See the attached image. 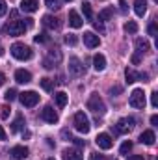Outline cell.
<instances>
[{
  "instance_id": "ac0fdd59",
  "label": "cell",
  "mask_w": 158,
  "mask_h": 160,
  "mask_svg": "<svg viewBox=\"0 0 158 160\" xmlns=\"http://www.w3.org/2000/svg\"><path fill=\"white\" fill-rule=\"evenodd\" d=\"M82 24H84L82 17H80L75 9H71V11H69V26H73V28H82Z\"/></svg>"
},
{
  "instance_id": "d4e9b609",
  "label": "cell",
  "mask_w": 158,
  "mask_h": 160,
  "mask_svg": "<svg viewBox=\"0 0 158 160\" xmlns=\"http://www.w3.org/2000/svg\"><path fill=\"white\" fill-rule=\"evenodd\" d=\"M21 128H24V118L17 116V119L13 121V125H11V132H19Z\"/></svg>"
},
{
  "instance_id": "db71d44e",
  "label": "cell",
  "mask_w": 158,
  "mask_h": 160,
  "mask_svg": "<svg viewBox=\"0 0 158 160\" xmlns=\"http://www.w3.org/2000/svg\"><path fill=\"white\" fill-rule=\"evenodd\" d=\"M65 2H71V0H65Z\"/></svg>"
},
{
  "instance_id": "6da1fadb",
  "label": "cell",
  "mask_w": 158,
  "mask_h": 160,
  "mask_svg": "<svg viewBox=\"0 0 158 160\" xmlns=\"http://www.w3.org/2000/svg\"><path fill=\"white\" fill-rule=\"evenodd\" d=\"M11 54H13V58L24 62V60L32 58V48L24 43H15V45H11Z\"/></svg>"
},
{
  "instance_id": "f1b7e54d",
  "label": "cell",
  "mask_w": 158,
  "mask_h": 160,
  "mask_svg": "<svg viewBox=\"0 0 158 160\" xmlns=\"http://www.w3.org/2000/svg\"><path fill=\"white\" fill-rule=\"evenodd\" d=\"M17 95H19V93H17V89H13V88H11V89H7V91H6L4 99H6L7 102H11V101H15V99H17Z\"/></svg>"
},
{
  "instance_id": "60d3db41",
  "label": "cell",
  "mask_w": 158,
  "mask_h": 160,
  "mask_svg": "<svg viewBox=\"0 0 158 160\" xmlns=\"http://www.w3.org/2000/svg\"><path fill=\"white\" fill-rule=\"evenodd\" d=\"M89 160H102V157H101L99 153H91V155H89Z\"/></svg>"
},
{
  "instance_id": "52a82bcc",
  "label": "cell",
  "mask_w": 158,
  "mask_h": 160,
  "mask_svg": "<svg viewBox=\"0 0 158 160\" xmlns=\"http://www.w3.org/2000/svg\"><path fill=\"white\" fill-rule=\"evenodd\" d=\"M58 62H62V52H60V48H52V50H48V56L45 58L43 65L47 69H52L54 63H58Z\"/></svg>"
},
{
  "instance_id": "ba28073f",
  "label": "cell",
  "mask_w": 158,
  "mask_h": 160,
  "mask_svg": "<svg viewBox=\"0 0 158 160\" xmlns=\"http://www.w3.org/2000/svg\"><path fill=\"white\" fill-rule=\"evenodd\" d=\"M95 143L99 145V149H112V145H114V140H112V136L110 134H106V132H101L97 138H95Z\"/></svg>"
},
{
  "instance_id": "83f0119b",
  "label": "cell",
  "mask_w": 158,
  "mask_h": 160,
  "mask_svg": "<svg viewBox=\"0 0 158 160\" xmlns=\"http://www.w3.org/2000/svg\"><path fill=\"white\" fill-rule=\"evenodd\" d=\"M82 11L86 15V19H93V11H91V6L87 2H82Z\"/></svg>"
},
{
  "instance_id": "603a6c76",
  "label": "cell",
  "mask_w": 158,
  "mask_h": 160,
  "mask_svg": "<svg viewBox=\"0 0 158 160\" xmlns=\"http://www.w3.org/2000/svg\"><path fill=\"white\" fill-rule=\"evenodd\" d=\"M136 48H138L140 54H143V52H149L151 45H149V41L147 39H136Z\"/></svg>"
},
{
  "instance_id": "d6986e66",
  "label": "cell",
  "mask_w": 158,
  "mask_h": 160,
  "mask_svg": "<svg viewBox=\"0 0 158 160\" xmlns=\"http://www.w3.org/2000/svg\"><path fill=\"white\" fill-rule=\"evenodd\" d=\"M93 67H95V71H104L106 69V58L102 54H95L93 56Z\"/></svg>"
},
{
  "instance_id": "ab89813d",
  "label": "cell",
  "mask_w": 158,
  "mask_h": 160,
  "mask_svg": "<svg viewBox=\"0 0 158 160\" xmlns=\"http://www.w3.org/2000/svg\"><path fill=\"white\" fill-rule=\"evenodd\" d=\"M62 136H63L67 142H69V140H73V136H71V132H69L67 128H63V130H62Z\"/></svg>"
},
{
  "instance_id": "f5cc1de1",
  "label": "cell",
  "mask_w": 158,
  "mask_h": 160,
  "mask_svg": "<svg viewBox=\"0 0 158 160\" xmlns=\"http://www.w3.org/2000/svg\"><path fill=\"white\" fill-rule=\"evenodd\" d=\"M47 160H54V158H47Z\"/></svg>"
},
{
  "instance_id": "ffe728a7",
  "label": "cell",
  "mask_w": 158,
  "mask_h": 160,
  "mask_svg": "<svg viewBox=\"0 0 158 160\" xmlns=\"http://www.w3.org/2000/svg\"><path fill=\"white\" fill-rule=\"evenodd\" d=\"M134 11L138 17H143L147 13V0H134Z\"/></svg>"
},
{
  "instance_id": "5bb4252c",
  "label": "cell",
  "mask_w": 158,
  "mask_h": 160,
  "mask_svg": "<svg viewBox=\"0 0 158 160\" xmlns=\"http://www.w3.org/2000/svg\"><path fill=\"white\" fill-rule=\"evenodd\" d=\"M125 78H126V82L128 84H132V82H136L138 78H149V75L147 73H136V71H132V69H126L125 71Z\"/></svg>"
},
{
  "instance_id": "7dc6e473",
  "label": "cell",
  "mask_w": 158,
  "mask_h": 160,
  "mask_svg": "<svg viewBox=\"0 0 158 160\" xmlns=\"http://www.w3.org/2000/svg\"><path fill=\"white\" fill-rule=\"evenodd\" d=\"M151 125H155V127L158 125V116H151Z\"/></svg>"
},
{
  "instance_id": "7c38bea8",
  "label": "cell",
  "mask_w": 158,
  "mask_h": 160,
  "mask_svg": "<svg viewBox=\"0 0 158 160\" xmlns=\"http://www.w3.org/2000/svg\"><path fill=\"white\" fill-rule=\"evenodd\" d=\"M84 43H86V47L95 48V47L101 45V39H99V36H95L93 32H84Z\"/></svg>"
},
{
  "instance_id": "f6af8a7d",
  "label": "cell",
  "mask_w": 158,
  "mask_h": 160,
  "mask_svg": "<svg viewBox=\"0 0 158 160\" xmlns=\"http://www.w3.org/2000/svg\"><path fill=\"white\" fill-rule=\"evenodd\" d=\"M132 63H134V65H138V63H140V56H138V54H134V56H132Z\"/></svg>"
},
{
  "instance_id": "4dcf8cb0",
  "label": "cell",
  "mask_w": 158,
  "mask_h": 160,
  "mask_svg": "<svg viewBox=\"0 0 158 160\" xmlns=\"http://www.w3.org/2000/svg\"><path fill=\"white\" fill-rule=\"evenodd\" d=\"M130 149H132V142H125V143H121L119 153L121 155H126V153H130Z\"/></svg>"
},
{
  "instance_id": "484cf974",
  "label": "cell",
  "mask_w": 158,
  "mask_h": 160,
  "mask_svg": "<svg viewBox=\"0 0 158 160\" xmlns=\"http://www.w3.org/2000/svg\"><path fill=\"white\" fill-rule=\"evenodd\" d=\"M125 32H128V34H136V32H138V24H136L134 21L125 22Z\"/></svg>"
},
{
  "instance_id": "836d02e7",
  "label": "cell",
  "mask_w": 158,
  "mask_h": 160,
  "mask_svg": "<svg viewBox=\"0 0 158 160\" xmlns=\"http://www.w3.org/2000/svg\"><path fill=\"white\" fill-rule=\"evenodd\" d=\"M93 28L99 30L101 34H104V24H102V21H95V22H93Z\"/></svg>"
},
{
  "instance_id": "44dd1931",
  "label": "cell",
  "mask_w": 158,
  "mask_h": 160,
  "mask_svg": "<svg viewBox=\"0 0 158 160\" xmlns=\"http://www.w3.org/2000/svg\"><path fill=\"white\" fill-rule=\"evenodd\" d=\"M43 24H45L47 28H50V30L60 28V21H58L56 17H52V15H45V17H43Z\"/></svg>"
},
{
  "instance_id": "cb8c5ba5",
  "label": "cell",
  "mask_w": 158,
  "mask_h": 160,
  "mask_svg": "<svg viewBox=\"0 0 158 160\" xmlns=\"http://www.w3.org/2000/svg\"><path fill=\"white\" fill-rule=\"evenodd\" d=\"M54 99H56V104H58L60 108H63V106L67 104V99H69V97H67V93H63V91H58V93L54 95Z\"/></svg>"
},
{
  "instance_id": "f35d334b",
  "label": "cell",
  "mask_w": 158,
  "mask_h": 160,
  "mask_svg": "<svg viewBox=\"0 0 158 160\" xmlns=\"http://www.w3.org/2000/svg\"><path fill=\"white\" fill-rule=\"evenodd\" d=\"M9 112H11V110H9L7 106H4V108H2V114H0L2 119H7V118H9Z\"/></svg>"
},
{
  "instance_id": "d6a6232c",
  "label": "cell",
  "mask_w": 158,
  "mask_h": 160,
  "mask_svg": "<svg viewBox=\"0 0 158 160\" xmlns=\"http://www.w3.org/2000/svg\"><path fill=\"white\" fill-rule=\"evenodd\" d=\"M65 43H67V45H71V47H75V45L78 43V38H77V36H73V34H69V36H65Z\"/></svg>"
},
{
  "instance_id": "1f68e13d",
  "label": "cell",
  "mask_w": 158,
  "mask_h": 160,
  "mask_svg": "<svg viewBox=\"0 0 158 160\" xmlns=\"http://www.w3.org/2000/svg\"><path fill=\"white\" fill-rule=\"evenodd\" d=\"M45 4H47L48 9H60V2L58 0H45Z\"/></svg>"
},
{
  "instance_id": "5b68a950",
  "label": "cell",
  "mask_w": 158,
  "mask_h": 160,
  "mask_svg": "<svg viewBox=\"0 0 158 160\" xmlns=\"http://www.w3.org/2000/svg\"><path fill=\"white\" fill-rule=\"evenodd\" d=\"M19 99H21L22 106H26V108H32L39 102V95L36 91H22V93H19Z\"/></svg>"
},
{
  "instance_id": "7bdbcfd3",
  "label": "cell",
  "mask_w": 158,
  "mask_h": 160,
  "mask_svg": "<svg viewBox=\"0 0 158 160\" xmlns=\"http://www.w3.org/2000/svg\"><path fill=\"white\" fill-rule=\"evenodd\" d=\"M73 142H75V145H78V147L84 145V140H80V138H73Z\"/></svg>"
},
{
  "instance_id": "681fc988",
  "label": "cell",
  "mask_w": 158,
  "mask_h": 160,
  "mask_svg": "<svg viewBox=\"0 0 158 160\" xmlns=\"http://www.w3.org/2000/svg\"><path fill=\"white\" fill-rule=\"evenodd\" d=\"M110 91H112V93H119V91H121V88H119V86H116V88H112Z\"/></svg>"
},
{
  "instance_id": "30bf717a",
  "label": "cell",
  "mask_w": 158,
  "mask_h": 160,
  "mask_svg": "<svg viewBox=\"0 0 158 160\" xmlns=\"http://www.w3.org/2000/svg\"><path fill=\"white\" fill-rule=\"evenodd\" d=\"M69 73H71L73 77H80V75L84 73V65H82V62H80L77 56L69 58Z\"/></svg>"
},
{
  "instance_id": "7402d4cb",
  "label": "cell",
  "mask_w": 158,
  "mask_h": 160,
  "mask_svg": "<svg viewBox=\"0 0 158 160\" xmlns=\"http://www.w3.org/2000/svg\"><path fill=\"white\" fill-rule=\"evenodd\" d=\"M62 157H63V160H82V153L78 149H65Z\"/></svg>"
},
{
  "instance_id": "d590c367",
  "label": "cell",
  "mask_w": 158,
  "mask_h": 160,
  "mask_svg": "<svg viewBox=\"0 0 158 160\" xmlns=\"http://www.w3.org/2000/svg\"><path fill=\"white\" fill-rule=\"evenodd\" d=\"M7 13V6H6V0H0V17H4Z\"/></svg>"
},
{
  "instance_id": "7a4b0ae2",
  "label": "cell",
  "mask_w": 158,
  "mask_h": 160,
  "mask_svg": "<svg viewBox=\"0 0 158 160\" xmlns=\"http://www.w3.org/2000/svg\"><path fill=\"white\" fill-rule=\"evenodd\" d=\"M28 28H26V24H24V21H19V19H13L11 22H7L6 24V28H4V32L6 34H9V36H22L24 32H26Z\"/></svg>"
},
{
  "instance_id": "c3c4849f",
  "label": "cell",
  "mask_w": 158,
  "mask_h": 160,
  "mask_svg": "<svg viewBox=\"0 0 158 160\" xmlns=\"http://www.w3.org/2000/svg\"><path fill=\"white\" fill-rule=\"evenodd\" d=\"M32 134H30V130H22V138H30Z\"/></svg>"
},
{
  "instance_id": "9c48e42d",
  "label": "cell",
  "mask_w": 158,
  "mask_h": 160,
  "mask_svg": "<svg viewBox=\"0 0 158 160\" xmlns=\"http://www.w3.org/2000/svg\"><path fill=\"white\" fill-rule=\"evenodd\" d=\"M41 119L47 121V123H50V125H54V123H58V114L54 112V108L52 106H45L43 110H41Z\"/></svg>"
},
{
  "instance_id": "8d00e7d4",
  "label": "cell",
  "mask_w": 158,
  "mask_h": 160,
  "mask_svg": "<svg viewBox=\"0 0 158 160\" xmlns=\"http://www.w3.org/2000/svg\"><path fill=\"white\" fill-rule=\"evenodd\" d=\"M151 104H153V108H156V106H158V93H156V91H153V93H151Z\"/></svg>"
},
{
  "instance_id": "8992f818",
  "label": "cell",
  "mask_w": 158,
  "mask_h": 160,
  "mask_svg": "<svg viewBox=\"0 0 158 160\" xmlns=\"http://www.w3.org/2000/svg\"><path fill=\"white\" fill-rule=\"evenodd\" d=\"M128 102H130L132 108H145V93H143V89H134L130 93Z\"/></svg>"
},
{
  "instance_id": "4316f807",
  "label": "cell",
  "mask_w": 158,
  "mask_h": 160,
  "mask_svg": "<svg viewBox=\"0 0 158 160\" xmlns=\"http://www.w3.org/2000/svg\"><path fill=\"white\" fill-rule=\"evenodd\" d=\"M39 84H41V88H43L45 91H52V88H54V84H52L50 78H41Z\"/></svg>"
},
{
  "instance_id": "816d5d0a",
  "label": "cell",
  "mask_w": 158,
  "mask_h": 160,
  "mask_svg": "<svg viewBox=\"0 0 158 160\" xmlns=\"http://www.w3.org/2000/svg\"><path fill=\"white\" fill-rule=\"evenodd\" d=\"M2 54H4V50H2V47H0V56H2Z\"/></svg>"
},
{
  "instance_id": "277c9868",
  "label": "cell",
  "mask_w": 158,
  "mask_h": 160,
  "mask_svg": "<svg viewBox=\"0 0 158 160\" xmlns=\"http://www.w3.org/2000/svg\"><path fill=\"white\" fill-rule=\"evenodd\" d=\"M73 123H75V128H77L78 132H82V134H87V132H89V128H91L89 119H87V116H86L84 112H77Z\"/></svg>"
},
{
  "instance_id": "b9f144b4",
  "label": "cell",
  "mask_w": 158,
  "mask_h": 160,
  "mask_svg": "<svg viewBox=\"0 0 158 160\" xmlns=\"http://www.w3.org/2000/svg\"><path fill=\"white\" fill-rule=\"evenodd\" d=\"M6 140V130H4V127L0 125V142H4Z\"/></svg>"
},
{
  "instance_id": "f907efd6",
  "label": "cell",
  "mask_w": 158,
  "mask_h": 160,
  "mask_svg": "<svg viewBox=\"0 0 158 160\" xmlns=\"http://www.w3.org/2000/svg\"><path fill=\"white\" fill-rule=\"evenodd\" d=\"M4 80H6V77H4V73H2V71H0V86H2V84H4Z\"/></svg>"
},
{
  "instance_id": "2e32d148",
  "label": "cell",
  "mask_w": 158,
  "mask_h": 160,
  "mask_svg": "<svg viewBox=\"0 0 158 160\" xmlns=\"http://www.w3.org/2000/svg\"><path fill=\"white\" fill-rule=\"evenodd\" d=\"M30 80H32L30 71H24V69H17V71H15V82H19V84H28Z\"/></svg>"
},
{
  "instance_id": "3957f363",
  "label": "cell",
  "mask_w": 158,
  "mask_h": 160,
  "mask_svg": "<svg viewBox=\"0 0 158 160\" xmlns=\"http://www.w3.org/2000/svg\"><path fill=\"white\" fill-rule=\"evenodd\" d=\"M87 108H89L93 114H97V116H104V114H106V104H104V101H102L99 95H91V97H89Z\"/></svg>"
},
{
  "instance_id": "4fadbf2b",
  "label": "cell",
  "mask_w": 158,
  "mask_h": 160,
  "mask_svg": "<svg viewBox=\"0 0 158 160\" xmlns=\"http://www.w3.org/2000/svg\"><path fill=\"white\" fill-rule=\"evenodd\" d=\"M9 155H11L15 160H22V158L28 157V149H26L24 145H15V147H11Z\"/></svg>"
},
{
  "instance_id": "ee69618b",
  "label": "cell",
  "mask_w": 158,
  "mask_h": 160,
  "mask_svg": "<svg viewBox=\"0 0 158 160\" xmlns=\"http://www.w3.org/2000/svg\"><path fill=\"white\" fill-rule=\"evenodd\" d=\"M128 160H145L141 155H132V157H128Z\"/></svg>"
},
{
  "instance_id": "9a60e30c",
  "label": "cell",
  "mask_w": 158,
  "mask_h": 160,
  "mask_svg": "<svg viewBox=\"0 0 158 160\" xmlns=\"http://www.w3.org/2000/svg\"><path fill=\"white\" fill-rule=\"evenodd\" d=\"M37 8H39V4L36 0H21V9L24 13H34V11H37Z\"/></svg>"
},
{
  "instance_id": "f546056e",
  "label": "cell",
  "mask_w": 158,
  "mask_h": 160,
  "mask_svg": "<svg viewBox=\"0 0 158 160\" xmlns=\"http://www.w3.org/2000/svg\"><path fill=\"white\" fill-rule=\"evenodd\" d=\"M112 13H114V11H112L110 8H106V9H102V11L99 13V21H108V19L112 17Z\"/></svg>"
},
{
  "instance_id": "8fae6325",
  "label": "cell",
  "mask_w": 158,
  "mask_h": 160,
  "mask_svg": "<svg viewBox=\"0 0 158 160\" xmlns=\"http://www.w3.org/2000/svg\"><path fill=\"white\" fill-rule=\"evenodd\" d=\"M132 125H134V119L132 118H125V119H119L116 128H117L119 134H128L132 130Z\"/></svg>"
},
{
  "instance_id": "e575fe53",
  "label": "cell",
  "mask_w": 158,
  "mask_h": 160,
  "mask_svg": "<svg viewBox=\"0 0 158 160\" xmlns=\"http://www.w3.org/2000/svg\"><path fill=\"white\" fill-rule=\"evenodd\" d=\"M34 41H36V43H47V41H48V36H47V34H39V36L34 38Z\"/></svg>"
},
{
  "instance_id": "e0dca14e",
  "label": "cell",
  "mask_w": 158,
  "mask_h": 160,
  "mask_svg": "<svg viewBox=\"0 0 158 160\" xmlns=\"http://www.w3.org/2000/svg\"><path fill=\"white\" fill-rule=\"evenodd\" d=\"M155 140H156V136H155V132H153V130H143V132L140 134V143L153 145V143H155Z\"/></svg>"
},
{
  "instance_id": "bcb514c9",
  "label": "cell",
  "mask_w": 158,
  "mask_h": 160,
  "mask_svg": "<svg viewBox=\"0 0 158 160\" xmlns=\"http://www.w3.org/2000/svg\"><path fill=\"white\" fill-rule=\"evenodd\" d=\"M119 2H121V11L126 13V2H125V0H119Z\"/></svg>"
},
{
  "instance_id": "74e56055",
  "label": "cell",
  "mask_w": 158,
  "mask_h": 160,
  "mask_svg": "<svg viewBox=\"0 0 158 160\" xmlns=\"http://www.w3.org/2000/svg\"><path fill=\"white\" fill-rule=\"evenodd\" d=\"M147 30H149V36H156V22L153 21V22L149 24V28H147Z\"/></svg>"
}]
</instances>
